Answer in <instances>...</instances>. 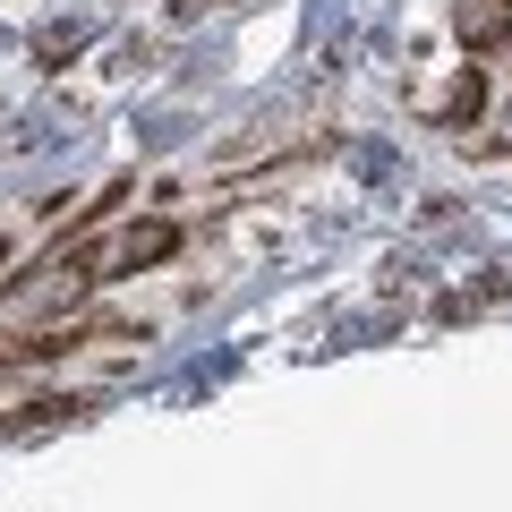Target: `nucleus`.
<instances>
[{
  "mask_svg": "<svg viewBox=\"0 0 512 512\" xmlns=\"http://www.w3.org/2000/svg\"><path fill=\"white\" fill-rule=\"evenodd\" d=\"M453 26H461V43H478V52H504L512 43V0H461Z\"/></svg>",
  "mask_w": 512,
  "mask_h": 512,
  "instance_id": "nucleus-2",
  "label": "nucleus"
},
{
  "mask_svg": "<svg viewBox=\"0 0 512 512\" xmlns=\"http://www.w3.org/2000/svg\"><path fill=\"white\" fill-rule=\"evenodd\" d=\"M171 248H180V222H128V231H111V239H86L69 265H77L86 282H120V274H146V265H163Z\"/></svg>",
  "mask_w": 512,
  "mask_h": 512,
  "instance_id": "nucleus-1",
  "label": "nucleus"
}]
</instances>
